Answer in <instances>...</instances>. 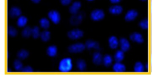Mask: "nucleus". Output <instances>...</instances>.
Masks as SVG:
<instances>
[{"mask_svg":"<svg viewBox=\"0 0 152 80\" xmlns=\"http://www.w3.org/2000/svg\"><path fill=\"white\" fill-rule=\"evenodd\" d=\"M138 15V12L136 10H129L125 15L124 17L125 21L128 22H132L137 19Z\"/></svg>","mask_w":152,"mask_h":80,"instance_id":"423d86ee","label":"nucleus"},{"mask_svg":"<svg viewBox=\"0 0 152 80\" xmlns=\"http://www.w3.org/2000/svg\"><path fill=\"white\" fill-rule=\"evenodd\" d=\"M29 55L28 52L26 50L21 49L18 52L17 56L18 58L20 60H24L27 58Z\"/></svg>","mask_w":152,"mask_h":80,"instance_id":"393cba45","label":"nucleus"},{"mask_svg":"<svg viewBox=\"0 0 152 80\" xmlns=\"http://www.w3.org/2000/svg\"><path fill=\"white\" fill-rule=\"evenodd\" d=\"M13 67L15 70L17 71H22L24 67L21 61L19 59L15 60L13 63Z\"/></svg>","mask_w":152,"mask_h":80,"instance_id":"a878e982","label":"nucleus"},{"mask_svg":"<svg viewBox=\"0 0 152 80\" xmlns=\"http://www.w3.org/2000/svg\"><path fill=\"white\" fill-rule=\"evenodd\" d=\"M22 11L20 8L16 7H12L9 11L8 15L9 17L12 18H18L21 16Z\"/></svg>","mask_w":152,"mask_h":80,"instance_id":"2eb2a0df","label":"nucleus"},{"mask_svg":"<svg viewBox=\"0 0 152 80\" xmlns=\"http://www.w3.org/2000/svg\"><path fill=\"white\" fill-rule=\"evenodd\" d=\"M78 14L73 15V16L71 18L70 23L72 25H77L81 23L83 19V16L80 14L78 15Z\"/></svg>","mask_w":152,"mask_h":80,"instance_id":"6ab92c4d","label":"nucleus"},{"mask_svg":"<svg viewBox=\"0 0 152 80\" xmlns=\"http://www.w3.org/2000/svg\"><path fill=\"white\" fill-rule=\"evenodd\" d=\"M7 72L8 73H11V72H12V70L10 68H8L7 70Z\"/></svg>","mask_w":152,"mask_h":80,"instance_id":"f704fd0d","label":"nucleus"},{"mask_svg":"<svg viewBox=\"0 0 152 80\" xmlns=\"http://www.w3.org/2000/svg\"><path fill=\"white\" fill-rule=\"evenodd\" d=\"M32 28L29 26L25 27L22 31V36L23 37L27 39L31 36Z\"/></svg>","mask_w":152,"mask_h":80,"instance_id":"bb28decb","label":"nucleus"},{"mask_svg":"<svg viewBox=\"0 0 152 80\" xmlns=\"http://www.w3.org/2000/svg\"><path fill=\"white\" fill-rule=\"evenodd\" d=\"M40 38L42 41L45 42L49 41L51 38L50 32L47 31V30L43 31L41 33Z\"/></svg>","mask_w":152,"mask_h":80,"instance_id":"5701e85b","label":"nucleus"},{"mask_svg":"<svg viewBox=\"0 0 152 80\" xmlns=\"http://www.w3.org/2000/svg\"><path fill=\"white\" fill-rule=\"evenodd\" d=\"M82 4L79 1H76L72 4L69 8V12L72 15H76L78 13L79 10L81 8Z\"/></svg>","mask_w":152,"mask_h":80,"instance_id":"ddd939ff","label":"nucleus"},{"mask_svg":"<svg viewBox=\"0 0 152 80\" xmlns=\"http://www.w3.org/2000/svg\"><path fill=\"white\" fill-rule=\"evenodd\" d=\"M105 17V14L103 10L96 9L92 11L90 14V17L94 21L98 22L103 20Z\"/></svg>","mask_w":152,"mask_h":80,"instance_id":"7ed1b4c3","label":"nucleus"},{"mask_svg":"<svg viewBox=\"0 0 152 80\" xmlns=\"http://www.w3.org/2000/svg\"><path fill=\"white\" fill-rule=\"evenodd\" d=\"M87 1H94V0H87Z\"/></svg>","mask_w":152,"mask_h":80,"instance_id":"4c0bfd02","label":"nucleus"},{"mask_svg":"<svg viewBox=\"0 0 152 80\" xmlns=\"http://www.w3.org/2000/svg\"><path fill=\"white\" fill-rule=\"evenodd\" d=\"M22 72L25 73H32L34 72V70L30 66H26L23 67Z\"/></svg>","mask_w":152,"mask_h":80,"instance_id":"7c9ffc66","label":"nucleus"},{"mask_svg":"<svg viewBox=\"0 0 152 80\" xmlns=\"http://www.w3.org/2000/svg\"><path fill=\"white\" fill-rule=\"evenodd\" d=\"M73 68L72 60L71 58H64L59 63L58 69L62 73H68L71 72Z\"/></svg>","mask_w":152,"mask_h":80,"instance_id":"f257e3e1","label":"nucleus"},{"mask_svg":"<svg viewBox=\"0 0 152 80\" xmlns=\"http://www.w3.org/2000/svg\"><path fill=\"white\" fill-rule=\"evenodd\" d=\"M86 49L88 50L94 49L99 50L100 49V45L98 42L92 40H87L85 43Z\"/></svg>","mask_w":152,"mask_h":80,"instance_id":"f8f14e48","label":"nucleus"},{"mask_svg":"<svg viewBox=\"0 0 152 80\" xmlns=\"http://www.w3.org/2000/svg\"><path fill=\"white\" fill-rule=\"evenodd\" d=\"M113 57L109 54H106L103 57L102 64L106 68H110L113 65Z\"/></svg>","mask_w":152,"mask_h":80,"instance_id":"dca6fc26","label":"nucleus"},{"mask_svg":"<svg viewBox=\"0 0 152 80\" xmlns=\"http://www.w3.org/2000/svg\"><path fill=\"white\" fill-rule=\"evenodd\" d=\"M139 26L140 28L144 30L148 29L149 28V21L148 19H145L142 20L139 24Z\"/></svg>","mask_w":152,"mask_h":80,"instance_id":"c756f323","label":"nucleus"},{"mask_svg":"<svg viewBox=\"0 0 152 80\" xmlns=\"http://www.w3.org/2000/svg\"><path fill=\"white\" fill-rule=\"evenodd\" d=\"M33 3H35V4H38L39 3L40 1L41 0H31Z\"/></svg>","mask_w":152,"mask_h":80,"instance_id":"72a5a7b5","label":"nucleus"},{"mask_svg":"<svg viewBox=\"0 0 152 80\" xmlns=\"http://www.w3.org/2000/svg\"><path fill=\"white\" fill-rule=\"evenodd\" d=\"M41 33L39 27L35 26L32 28L31 36L34 39H37L40 37Z\"/></svg>","mask_w":152,"mask_h":80,"instance_id":"c85d7f7f","label":"nucleus"},{"mask_svg":"<svg viewBox=\"0 0 152 80\" xmlns=\"http://www.w3.org/2000/svg\"><path fill=\"white\" fill-rule=\"evenodd\" d=\"M86 47L85 44L80 42H78L72 44L69 46L68 51L71 53H80L86 49Z\"/></svg>","mask_w":152,"mask_h":80,"instance_id":"f03ea898","label":"nucleus"},{"mask_svg":"<svg viewBox=\"0 0 152 80\" xmlns=\"http://www.w3.org/2000/svg\"><path fill=\"white\" fill-rule=\"evenodd\" d=\"M140 1H145L147 0H140Z\"/></svg>","mask_w":152,"mask_h":80,"instance_id":"58836bf2","label":"nucleus"},{"mask_svg":"<svg viewBox=\"0 0 152 80\" xmlns=\"http://www.w3.org/2000/svg\"><path fill=\"white\" fill-rule=\"evenodd\" d=\"M134 71L135 73H143L145 70V65L142 62L138 61L136 62L134 66Z\"/></svg>","mask_w":152,"mask_h":80,"instance_id":"a211bd4d","label":"nucleus"},{"mask_svg":"<svg viewBox=\"0 0 152 80\" xmlns=\"http://www.w3.org/2000/svg\"><path fill=\"white\" fill-rule=\"evenodd\" d=\"M76 67L80 71H84L87 68L86 63L83 59H79L76 62Z\"/></svg>","mask_w":152,"mask_h":80,"instance_id":"412c9836","label":"nucleus"},{"mask_svg":"<svg viewBox=\"0 0 152 80\" xmlns=\"http://www.w3.org/2000/svg\"><path fill=\"white\" fill-rule=\"evenodd\" d=\"M151 67H152V54L151 55Z\"/></svg>","mask_w":152,"mask_h":80,"instance_id":"e433bc0d","label":"nucleus"},{"mask_svg":"<svg viewBox=\"0 0 152 80\" xmlns=\"http://www.w3.org/2000/svg\"><path fill=\"white\" fill-rule=\"evenodd\" d=\"M10 54H9V52H7V58L8 59L9 58V57H10Z\"/></svg>","mask_w":152,"mask_h":80,"instance_id":"c9c22d12","label":"nucleus"},{"mask_svg":"<svg viewBox=\"0 0 152 80\" xmlns=\"http://www.w3.org/2000/svg\"><path fill=\"white\" fill-rule=\"evenodd\" d=\"M28 22V19L26 16H21L18 18L17 21V25L19 28H25Z\"/></svg>","mask_w":152,"mask_h":80,"instance_id":"4be33fe9","label":"nucleus"},{"mask_svg":"<svg viewBox=\"0 0 152 80\" xmlns=\"http://www.w3.org/2000/svg\"><path fill=\"white\" fill-rule=\"evenodd\" d=\"M125 53L121 49L116 51L113 57L114 60L115 62H122L125 59Z\"/></svg>","mask_w":152,"mask_h":80,"instance_id":"f3484780","label":"nucleus"},{"mask_svg":"<svg viewBox=\"0 0 152 80\" xmlns=\"http://www.w3.org/2000/svg\"><path fill=\"white\" fill-rule=\"evenodd\" d=\"M84 32L80 29H74L68 32L67 36L69 39L72 40L80 39L84 36Z\"/></svg>","mask_w":152,"mask_h":80,"instance_id":"20e7f679","label":"nucleus"},{"mask_svg":"<svg viewBox=\"0 0 152 80\" xmlns=\"http://www.w3.org/2000/svg\"><path fill=\"white\" fill-rule=\"evenodd\" d=\"M40 26L42 28L45 30L48 29L50 26V20L46 18H42L39 20Z\"/></svg>","mask_w":152,"mask_h":80,"instance_id":"b1692460","label":"nucleus"},{"mask_svg":"<svg viewBox=\"0 0 152 80\" xmlns=\"http://www.w3.org/2000/svg\"><path fill=\"white\" fill-rule=\"evenodd\" d=\"M119 47L120 49L126 52L130 49V43L126 38H121L119 40Z\"/></svg>","mask_w":152,"mask_h":80,"instance_id":"0eeeda50","label":"nucleus"},{"mask_svg":"<svg viewBox=\"0 0 152 80\" xmlns=\"http://www.w3.org/2000/svg\"><path fill=\"white\" fill-rule=\"evenodd\" d=\"M72 0H60L61 4L64 6H68L70 4Z\"/></svg>","mask_w":152,"mask_h":80,"instance_id":"2f4dec72","label":"nucleus"},{"mask_svg":"<svg viewBox=\"0 0 152 80\" xmlns=\"http://www.w3.org/2000/svg\"><path fill=\"white\" fill-rule=\"evenodd\" d=\"M108 43L109 47L111 49H117L119 47V40L115 36H110L108 40Z\"/></svg>","mask_w":152,"mask_h":80,"instance_id":"1a4fd4ad","label":"nucleus"},{"mask_svg":"<svg viewBox=\"0 0 152 80\" xmlns=\"http://www.w3.org/2000/svg\"><path fill=\"white\" fill-rule=\"evenodd\" d=\"M48 17L50 20L55 25H57L61 21V15L58 11L55 10L50 11L48 13Z\"/></svg>","mask_w":152,"mask_h":80,"instance_id":"39448f33","label":"nucleus"},{"mask_svg":"<svg viewBox=\"0 0 152 80\" xmlns=\"http://www.w3.org/2000/svg\"><path fill=\"white\" fill-rule=\"evenodd\" d=\"M112 69L116 73H123L126 71V67L122 62H115L112 65Z\"/></svg>","mask_w":152,"mask_h":80,"instance_id":"9d476101","label":"nucleus"},{"mask_svg":"<svg viewBox=\"0 0 152 80\" xmlns=\"http://www.w3.org/2000/svg\"><path fill=\"white\" fill-rule=\"evenodd\" d=\"M122 0H110V2L113 4H118L121 2Z\"/></svg>","mask_w":152,"mask_h":80,"instance_id":"473e14b6","label":"nucleus"},{"mask_svg":"<svg viewBox=\"0 0 152 80\" xmlns=\"http://www.w3.org/2000/svg\"><path fill=\"white\" fill-rule=\"evenodd\" d=\"M102 55L100 52H96L93 54L92 62L93 63L96 65H100L102 64L103 61Z\"/></svg>","mask_w":152,"mask_h":80,"instance_id":"4468645a","label":"nucleus"},{"mask_svg":"<svg viewBox=\"0 0 152 80\" xmlns=\"http://www.w3.org/2000/svg\"><path fill=\"white\" fill-rule=\"evenodd\" d=\"M130 40L138 44H142L144 42V39L142 35L139 32H134L129 36Z\"/></svg>","mask_w":152,"mask_h":80,"instance_id":"6e6552de","label":"nucleus"},{"mask_svg":"<svg viewBox=\"0 0 152 80\" xmlns=\"http://www.w3.org/2000/svg\"><path fill=\"white\" fill-rule=\"evenodd\" d=\"M7 33L9 36L15 37L18 34V31L15 27L10 26L7 28Z\"/></svg>","mask_w":152,"mask_h":80,"instance_id":"cd10ccee","label":"nucleus"},{"mask_svg":"<svg viewBox=\"0 0 152 80\" xmlns=\"http://www.w3.org/2000/svg\"><path fill=\"white\" fill-rule=\"evenodd\" d=\"M47 54L49 57H54L57 55L58 53V48L56 46L51 45L47 48Z\"/></svg>","mask_w":152,"mask_h":80,"instance_id":"aec40b11","label":"nucleus"},{"mask_svg":"<svg viewBox=\"0 0 152 80\" xmlns=\"http://www.w3.org/2000/svg\"><path fill=\"white\" fill-rule=\"evenodd\" d=\"M124 9L123 7L119 5L114 4L111 6L109 9L110 13L113 15H118L122 13Z\"/></svg>","mask_w":152,"mask_h":80,"instance_id":"9b49d317","label":"nucleus"},{"mask_svg":"<svg viewBox=\"0 0 152 80\" xmlns=\"http://www.w3.org/2000/svg\"><path fill=\"white\" fill-rule=\"evenodd\" d=\"M151 13L152 14V1L151 2Z\"/></svg>","mask_w":152,"mask_h":80,"instance_id":"ea45409f","label":"nucleus"}]
</instances>
